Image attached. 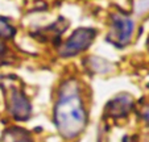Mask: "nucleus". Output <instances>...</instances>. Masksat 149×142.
<instances>
[{"instance_id": "20e7f679", "label": "nucleus", "mask_w": 149, "mask_h": 142, "mask_svg": "<svg viewBox=\"0 0 149 142\" xmlns=\"http://www.w3.org/2000/svg\"><path fill=\"white\" fill-rule=\"evenodd\" d=\"M9 109L11 113L19 120H25L31 114V104L23 92L16 88H12L9 95Z\"/></svg>"}, {"instance_id": "f03ea898", "label": "nucleus", "mask_w": 149, "mask_h": 142, "mask_svg": "<svg viewBox=\"0 0 149 142\" xmlns=\"http://www.w3.org/2000/svg\"><path fill=\"white\" fill-rule=\"evenodd\" d=\"M96 37V30L91 28H79L71 33V36L66 39L63 47L61 49V54L63 57H71L82 53L88 49Z\"/></svg>"}, {"instance_id": "7ed1b4c3", "label": "nucleus", "mask_w": 149, "mask_h": 142, "mask_svg": "<svg viewBox=\"0 0 149 142\" xmlns=\"http://www.w3.org/2000/svg\"><path fill=\"white\" fill-rule=\"evenodd\" d=\"M135 24L125 15L116 13L112 16V25L108 34V41L116 46H125L132 38Z\"/></svg>"}, {"instance_id": "6e6552de", "label": "nucleus", "mask_w": 149, "mask_h": 142, "mask_svg": "<svg viewBox=\"0 0 149 142\" xmlns=\"http://www.w3.org/2000/svg\"><path fill=\"white\" fill-rule=\"evenodd\" d=\"M123 142H136V138H133V137H124V139H123Z\"/></svg>"}, {"instance_id": "39448f33", "label": "nucleus", "mask_w": 149, "mask_h": 142, "mask_svg": "<svg viewBox=\"0 0 149 142\" xmlns=\"http://www.w3.org/2000/svg\"><path fill=\"white\" fill-rule=\"evenodd\" d=\"M131 107H132V99L128 95H121L119 98H115L110 103L111 114L116 117L125 116L131 111Z\"/></svg>"}, {"instance_id": "423d86ee", "label": "nucleus", "mask_w": 149, "mask_h": 142, "mask_svg": "<svg viewBox=\"0 0 149 142\" xmlns=\"http://www.w3.org/2000/svg\"><path fill=\"white\" fill-rule=\"evenodd\" d=\"M15 34V29L4 20H0V37L1 38H9Z\"/></svg>"}, {"instance_id": "0eeeda50", "label": "nucleus", "mask_w": 149, "mask_h": 142, "mask_svg": "<svg viewBox=\"0 0 149 142\" xmlns=\"http://www.w3.org/2000/svg\"><path fill=\"white\" fill-rule=\"evenodd\" d=\"M143 117H144V118H145V121H146V123L149 124V107H146V108H145V111L143 112Z\"/></svg>"}, {"instance_id": "f257e3e1", "label": "nucleus", "mask_w": 149, "mask_h": 142, "mask_svg": "<svg viewBox=\"0 0 149 142\" xmlns=\"http://www.w3.org/2000/svg\"><path fill=\"white\" fill-rule=\"evenodd\" d=\"M75 83L71 82L63 86L54 108V123L66 138L77 137L86 125V111Z\"/></svg>"}, {"instance_id": "1a4fd4ad", "label": "nucleus", "mask_w": 149, "mask_h": 142, "mask_svg": "<svg viewBox=\"0 0 149 142\" xmlns=\"http://www.w3.org/2000/svg\"><path fill=\"white\" fill-rule=\"evenodd\" d=\"M148 50H149V38H148Z\"/></svg>"}]
</instances>
